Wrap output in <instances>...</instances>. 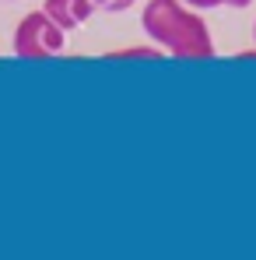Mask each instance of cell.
Returning a JSON list of instances; mask_svg holds the SVG:
<instances>
[{
  "label": "cell",
  "mask_w": 256,
  "mask_h": 260,
  "mask_svg": "<svg viewBox=\"0 0 256 260\" xmlns=\"http://www.w3.org/2000/svg\"><path fill=\"white\" fill-rule=\"evenodd\" d=\"M140 28L162 53L175 60H211L214 39L197 14V7L182 0H148L140 11Z\"/></svg>",
  "instance_id": "1"
},
{
  "label": "cell",
  "mask_w": 256,
  "mask_h": 260,
  "mask_svg": "<svg viewBox=\"0 0 256 260\" xmlns=\"http://www.w3.org/2000/svg\"><path fill=\"white\" fill-rule=\"evenodd\" d=\"M63 36H67V28H60L46 11H32L18 21L11 46L25 60H43V56H56L63 49Z\"/></svg>",
  "instance_id": "2"
},
{
  "label": "cell",
  "mask_w": 256,
  "mask_h": 260,
  "mask_svg": "<svg viewBox=\"0 0 256 260\" xmlns=\"http://www.w3.org/2000/svg\"><path fill=\"white\" fill-rule=\"evenodd\" d=\"M43 11L56 21V25H60V28H67V32H70V28L85 25L98 7H95V0H46Z\"/></svg>",
  "instance_id": "3"
},
{
  "label": "cell",
  "mask_w": 256,
  "mask_h": 260,
  "mask_svg": "<svg viewBox=\"0 0 256 260\" xmlns=\"http://www.w3.org/2000/svg\"><path fill=\"white\" fill-rule=\"evenodd\" d=\"M109 56H113V60H158L162 49H158V46H130V49L109 53Z\"/></svg>",
  "instance_id": "4"
},
{
  "label": "cell",
  "mask_w": 256,
  "mask_h": 260,
  "mask_svg": "<svg viewBox=\"0 0 256 260\" xmlns=\"http://www.w3.org/2000/svg\"><path fill=\"white\" fill-rule=\"evenodd\" d=\"M95 7H102V11H127V7H133V0H95Z\"/></svg>",
  "instance_id": "5"
},
{
  "label": "cell",
  "mask_w": 256,
  "mask_h": 260,
  "mask_svg": "<svg viewBox=\"0 0 256 260\" xmlns=\"http://www.w3.org/2000/svg\"><path fill=\"white\" fill-rule=\"evenodd\" d=\"M182 4H190V7H197V11H211V7H221L225 0H182Z\"/></svg>",
  "instance_id": "6"
},
{
  "label": "cell",
  "mask_w": 256,
  "mask_h": 260,
  "mask_svg": "<svg viewBox=\"0 0 256 260\" xmlns=\"http://www.w3.org/2000/svg\"><path fill=\"white\" fill-rule=\"evenodd\" d=\"M225 4H228V7H239V11H242V7H249L253 0H225Z\"/></svg>",
  "instance_id": "7"
},
{
  "label": "cell",
  "mask_w": 256,
  "mask_h": 260,
  "mask_svg": "<svg viewBox=\"0 0 256 260\" xmlns=\"http://www.w3.org/2000/svg\"><path fill=\"white\" fill-rule=\"evenodd\" d=\"M253 39H256V25H253Z\"/></svg>",
  "instance_id": "8"
}]
</instances>
